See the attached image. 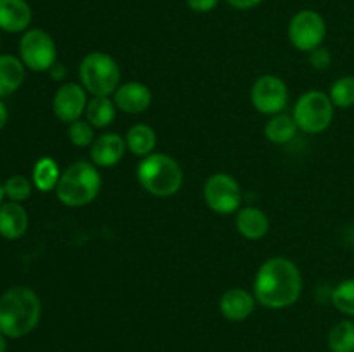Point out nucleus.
Returning a JSON list of instances; mask_svg holds the SVG:
<instances>
[{
    "instance_id": "1",
    "label": "nucleus",
    "mask_w": 354,
    "mask_h": 352,
    "mask_svg": "<svg viewBox=\"0 0 354 352\" xmlns=\"http://www.w3.org/2000/svg\"><path fill=\"white\" fill-rule=\"evenodd\" d=\"M303 275L287 257L266 259L254 278V297L268 309H286L299 300Z\"/></svg>"
},
{
    "instance_id": "2",
    "label": "nucleus",
    "mask_w": 354,
    "mask_h": 352,
    "mask_svg": "<svg viewBox=\"0 0 354 352\" xmlns=\"http://www.w3.org/2000/svg\"><path fill=\"white\" fill-rule=\"evenodd\" d=\"M41 304L28 286H12L0 297V333L21 338L31 333L40 321Z\"/></svg>"
},
{
    "instance_id": "3",
    "label": "nucleus",
    "mask_w": 354,
    "mask_h": 352,
    "mask_svg": "<svg viewBox=\"0 0 354 352\" xmlns=\"http://www.w3.org/2000/svg\"><path fill=\"white\" fill-rule=\"evenodd\" d=\"M102 178L93 162L76 161L61 173L55 195L68 207L88 206L99 195Z\"/></svg>"
},
{
    "instance_id": "4",
    "label": "nucleus",
    "mask_w": 354,
    "mask_h": 352,
    "mask_svg": "<svg viewBox=\"0 0 354 352\" xmlns=\"http://www.w3.org/2000/svg\"><path fill=\"white\" fill-rule=\"evenodd\" d=\"M137 179L142 188L151 195L171 197L182 188L183 169L171 155L152 152L138 164Z\"/></svg>"
},
{
    "instance_id": "5",
    "label": "nucleus",
    "mask_w": 354,
    "mask_h": 352,
    "mask_svg": "<svg viewBox=\"0 0 354 352\" xmlns=\"http://www.w3.org/2000/svg\"><path fill=\"white\" fill-rule=\"evenodd\" d=\"M80 79L93 97L114 95L121 81L120 64L106 52H90L80 62Z\"/></svg>"
},
{
    "instance_id": "6",
    "label": "nucleus",
    "mask_w": 354,
    "mask_h": 352,
    "mask_svg": "<svg viewBox=\"0 0 354 352\" xmlns=\"http://www.w3.org/2000/svg\"><path fill=\"white\" fill-rule=\"evenodd\" d=\"M335 106L328 93L322 90H310L303 93L294 106L292 117L297 128L308 135L324 133L334 119Z\"/></svg>"
},
{
    "instance_id": "7",
    "label": "nucleus",
    "mask_w": 354,
    "mask_h": 352,
    "mask_svg": "<svg viewBox=\"0 0 354 352\" xmlns=\"http://www.w3.org/2000/svg\"><path fill=\"white\" fill-rule=\"evenodd\" d=\"M19 55L23 64L31 71H50L55 64V41L45 30H28L19 41Z\"/></svg>"
},
{
    "instance_id": "8",
    "label": "nucleus",
    "mask_w": 354,
    "mask_h": 352,
    "mask_svg": "<svg viewBox=\"0 0 354 352\" xmlns=\"http://www.w3.org/2000/svg\"><path fill=\"white\" fill-rule=\"evenodd\" d=\"M204 200L214 213H235L242 204L241 185L228 173H214L204 183Z\"/></svg>"
},
{
    "instance_id": "9",
    "label": "nucleus",
    "mask_w": 354,
    "mask_h": 352,
    "mask_svg": "<svg viewBox=\"0 0 354 352\" xmlns=\"http://www.w3.org/2000/svg\"><path fill=\"white\" fill-rule=\"evenodd\" d=\"M327 37L325 19L315 10H299L289 23V40L297 50L313 52Z\"/></svg>"
},
{
    "instance_id": "10",
    "label": "nucleus",
    "mask_w": 354,
    "mask_h": 352,
    "mask_svg": "<svg viewBox=\"0 0 354 352\" xmlns=\"http://www.w3.org/2000/svg\"><path fill=\"white\" fill-rule=\"evenodd\" d=\"M251 102L258 113L268 116L280 114L289 102L286 81L275 75L259 76L251 88Z\"/></svg>"
},
{
    "instance_id": "11",
    "label": "nucleus",
    "mask_w": 354,
    "mask_h": 352,
    "mask_svg": "<svg viewBox=\"0 0 354 352\" xmlns=\"http://www.w3.org/2000/svg\"><path fill=\"white\" fill-rule=\"evenodd\" d=\"M86 104V90L80 83L68 81L55 92L52 107L57 119L62 123H73L85 114Z\"/></svg>"
},
{
    "instance_id": "12",
    "label": "nucleus",
    "mask_w": 354,
    "mask_h": 352,
    "mask_svg": "<svg viewBox=\"0 0 354 352\" xmlns=\"http://www.w3.org/2000/svg\"><path fill=\"white\" fill-rule=\"evenodd\" d=\"M127 141L118 133H104L90 145V159L97 168H113L123 159Z\"/></svg>"
},
{
    "instance_id": "13",
    "label": "nucleus",
    "mask_w": 354,
    "mask_h": 352,
    "mask_svg": "<svg viewBox=\"0 0 354 352\" xmlns=\"http://www.w3.org/2000/svg\"><path fill=\"white\" fill-rule=\"evenodd\" d=\"M152 93L147 85L140 81H128L114 92V104L127 114H140L151 107Z\"/></svg>"
},
{
    "instance_id": "14",
    "label": "nucleus",
    "mask_w": 354,
    "mask_h": 352,
    "mask_svg": "<svg viewBox=\"0 0 354 352\" xmlns=\"http://www.w3.org/2000/svg\"><path fill=\"white\" fill-rule=\"evenodd\" d=\"M256 306V297L241 286L227 290L220 299V311L227 320L244 321L252 314Z\"/></svg>"
},
{
    "instance_id": "15",
    "label": "nucleus",
    "mask_w": 354,
    "mask_h": 352,
    "mask_svg": "<svg viewBox=\"0 0 354 352\" xmlns=\"http://www.w3.org/2000/svg\"><path fill=\"white\" fill-rule=\"evenodd\" d=\"M31 17L33 14L26 0H0V30L19 33L30 26Z\"/></svg>"
},
{
    "instance_id": "16",
    "label": "nucleus",
    "mask_w": 354,
    "mask_h": 352,
    "mask_svg": "<svg viewBox=\"0 0 354 352\" xmlns=\"http://www.w3.org/2000/svg\"><path fill=\"white\" fill-rule=\"evenodd\" d=\"M28 230V213L19 202H9L0 206V235L7 240L21 238Z\"/></svg>"
},
{
    "instance_id": "17",
    "label": "nucleus",
    "mask_w": 354,
    "mask_h": 352,
    "mask_svg": "<svg viewBox=\"0 0 354 352\" xmlns=\"http://www.w3.org/2000/svg\"><path fill=\"white\" fill-rule=\"evenodd\" d=\"M239 233L248 240H259L265 237L270 230V219L258 207H242L235 217Z\"/></svg>"
},
{
    "instance_id": "18",
    "label": "nucleus",
    "mask_w": 354,
    "mask_h": 352,
    "mask_svg": "<svg viewBox=\"0 0 354 352\" xmlns=\"http://www.w3.org/2000/svg\"><path fill=\"white\" fill-rule=\"evenodd\" d=\"M23 61L14 55H0V99L9 97L24 81Z\"/></svg>"
},
{
    "instance_id": "19",
    "label": "nucleus",
    "mask_w": 354,
    "mask_h": 352,
    "mask_svg": "<svg viewBox=\"0 0 354 352\" xmlns=\"http://www.w3.org/2000/svg\"><path fill=\"white\" fill-rule=\"evenodd\" d=\"M124 141H127V148L131 154L138 155V157H147L154 152L158 137H156V131L147 124H133L127 131Z\"/></svg>"
},
{
    "instance_id": "20",
    "label": "nucleus",
    "mask_w": 354,
    "mask_h": 352,
    "mask_svg": "<svg viewBox=\"0 0 354 352\" xmlns=\"http://www.w3.org/2000/svg\"><path fill=\"white\" fill-rule=\"evenodd\" d=\"M297 130H299V128H297L294 117L289 116V114L280 113L270 117L268 123H266L265 126V135L272 144L283 145L289 144V141L296 137Z\"/></svg>"
},
{
    "instance_id": "21",
    "label": "nucleus",
    "mask_w": 354,
    "mask_h": 352,
    "mask_svg": "<svg viewBox=\"0 0 354 352\" xmlns=\"http://www.w3.org/2000/svg\"><path fill=\"white\" fill-rule=\"evenodd\" d=\"M116 104L109 97H93L86 104V121L93 128H106L116 119Z\"/></svg>"
},
{
    "instance_id": "22",
    "label": "nucleus",
    "mask_w": 354,
    "mask_h": 352,
    "mask_svg": "<svg viewBox=\"0 0 354 352\" xmlns=\"http://www.w3.org/2000/svg\"><path fill=\"white\" fill-rule=\"evenodd\" d=\"M61 171L52 157H40L33 166V185L40 192H52L57 186Z\"/></svg>"
},
{
    "instance_id": "23",
    "label": "nucleus",
    "mask_w": 354,
    "mask_h": 352,
    "mask_svg": "<svg viewBox=\"0 0 354 352\" xmlns=\"http://www.w3.org/2000/svg\"><path fill=\"white\" fill-rule=\"evenodd\" d=\"M328 349L332 352H354V321L342 320L328 331Z\"/></svg>"
},
{
    "instance_id": "24",
    "label": "nucleus",
    "mask_w": 354,
    "mask_h": 352,
    "mask_svg": "<svg viewBox=\"0 0 354 352\" xmlns=\"http://www.w3.org/2000/svg\"><path fill=\"white\" fill-rule=\"evenodd\" d=\"M332 104L339 109H349L354 106V76H342L335 79L334 85L330 86Z\"/></svg>"
},
{
    "instance_id": "25",
    "label": "nucleus",
    "mask_w": 354,
    "mask_h": 352,
    "mask_svg": "<svg viewBox=\"0 0 354 352\" xmlns=\"http://www.w3.org/2000/svg\"><path fill=\"white\" fill-rule=\"evenodd\" d=\"M332 304L339 313L354 317V278L344 280L332 290Z\"/></svg>"
},
{
    "instance_id": "26",
    "label": "nucleus",
    "mask_w": 354,
    "mask_h": 352,
    "mask_svg": "<svg viewBox=\"0 0 354 352\" xmlns=\"http://www.w3.org/2000/svg\"><path fill=\"white\" fill-rule=\"evenodd\" d=\"M68 137L75 147H90L95 140L93 137V126L86 119H76L69 123L68 126Z\"/></svg>"
},
{
    "instance_id": "27",
    "label": "nucleus",
    "mask_w": 354,
    "mask_h": 352,
    "mask_svg": "<svg viewBox=\"0 0 354 352\" xmlns=\"http://www.w3.org/2000/svg\"><path fill=\"white\" fill-rule=\"evenodd\" d=\"M6 188V195L9 197L12 202H23L31 195V182L23 175H14L3 183Z\"/></svg>"
},
{
    "instance_id": "28",
    "label": "nucleus",
    "mask_w": 354,
    "mask_h": 352,
    "mask_svg": "<svg viewBox=\"0 0 354 352\" xmlns=\"http://www.w3.org/2000/svg\"><path fill=\"white\" fill-rule=\"evenodd\" d=\"M310 62L313 64V68L325 69V68H328V66H330L332 57H330V54H328L327 48L318 47L317 50L310 52Z\"/></svg>"
},
{
    "instance_id": "29",
    "label": "nucleus",
    "mask_w": 354,
    "mask_h": 352,
    "mask_svg": "<svg viewBox=\"0 0 354 352\" xmlns=\"http://www.w3.org/2000/svg\"><path fill=\"white\" fill-rule=\"evenodd\" d=\"M220 0H187V6L196 12H211Z\"/></svg>"
},
{
    "instance_id": "30",
    "label": "nucleus",
    "mask_w": 354,
    "mask_h": 352,
    "mask_svg": "<svg viewBox=\"0 0 354 352\" xmlns=\"http://www.w3.org/2000/svg\"><path fill=\"white\" fill-rule=\"evenodd\" d=\"M227 2L230 3L232 7H235V9L245 10V9H252V7L259 6L263 0H227Z\"/></svg>"
},
{
    "instance_id": "31",
    "label": "nucleus",
    "mask_w": 354,
    "mask_h": 352,
    "mask_svg": "<svg viewBox=\"0 0 354 352\" xmlns=\"http://www.w3.org/2000/svg\"><path fill=\"white\" fill-rule=\"evenodd\" d=\"M7 117H9V113H7V107H6V104H3L2 100H0V130H2V128L6 126V123H7Z\"/></svg>"
},
{
    "instance_id": "32",
    "label": "nucleus",
    "mask_w": 354,
    "mask_h": 352,
    "mask_svg": "<svg viewBox=\"0 0 354 352\" xmlns=\"http://www.w3.org/2000/svg\"><path fill=\"white\" fill-rule=\"evenodd\" d=\"M7 351V342H6V335L0 333V352Z\"/></svg>"
},
{
    "instance_id": "33",
    "label": "nucleus",
    "mask_w": 354,
    "mask_h": 352,
    "mask_svg": "<svg viewBox=\"0 0 354 352\" xmlns=\"http://www.w3.org/2000/svg\"><path fill=\"white\" fill-rule=\"evenodd\" d=\"M3 197H6V188H3V185H2V183H0V206H2Z\"/></svg>"
}]
</instances>
